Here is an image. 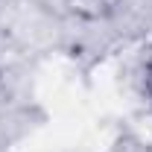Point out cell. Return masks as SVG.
Segmentation results:
<instances>
[{
  "instance_id": "1",
  "label": "cell",
  "mask_w": 152,
  "mask_h": 152,
  "mask_svg": "<svg viewBox=\"0 0 152 152\" xmlns=\"http://www.w3.org/2000/svg\"><path fill=\"white\" fill-rule=\"evenodd\" d=\"M79 3H82V9H91V12H99V9H105V6H111L114 0H79Z\"/></svg>"
},
{
  "instance_id": "2",
  "label": "cell",
  "mask_w": 152,
  "mask_h": 152,
  "mask_svg": "<svg viewBox=\"0 0 152 152\" xmlns=\"http://www.w3.org/2000/svg\"><path fill=\"white\" fill-rule=\"evenodd\" d=\"M146 91H149V99H152V58L146 64Z\"/></svg>"
}]
</instances>
